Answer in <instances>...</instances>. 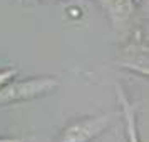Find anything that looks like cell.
I'll use <instances>...</instances> for the list:
<instances>
[{
    "label": "cell",
    "instance_id": "1",
    "mask_svg": "<svg viewBox=\"0 0 149 142\" xmlns=\"http://www.w3.org/2000/svg\"><path fill=\"white\" fill-rule=\"evenodd\" d=\"M59 85H61V80L52 75L30 77L25 80H15L14 79L0 89V107L44 97V95L54 92Z\"/></svg>",
    "mask_w": 149,
    "mask_h": 142
},
{
    "label": "cell",
    "instance_id": "2",
    "mask_svg": "<svg viewBox=\"0 0 149 142\" xmlns=\"http://www.w3.org/2000/svg\"><path fill=\"white\" fill-rule=\"evenodd\" d=\"M117 112H106V114L84 117L69 124L61 132L59 142H91L97 139L106 129L114 122Z\"/></svg>",
    "mask_w": 149,
    "mask_h": 142
},
{
    "label": "cell",
    "instance_id": "3",
    "mask_svg": "<svg viewBox=\"0 0 149 142\" xmlns=\"http://www.w3.org/2000/svg\"><path fill=\"white\" fill-rule=\"evenodd\" d=\"M127 32L131 35L122 47V59L119 64L121 67L148 77V34L142 27H136L134 30L129 28Z\"/></svg>",
    "mask_w": 149,
    "mask_h": 142
},
{
    "label": "cell",
    "instance_id": "4",
    "mask_svg": "<svg viewBox=\"0 0 149 142\" xmlns=\"http://www.w3.org/2000/svg\"><path fill=\"white\" fill-rule=\"evenodd\" d=\"M94 2L106 12L112 27L117 32L124 34L131 28L132 15L136 12L134 0H94Z\"/></svg>",
    "mask_w": 149,
    "mask_h": 142
},
{
    "label": "cell",
    "instance_id": "5",
    "mask_svg": "<svg viewBox=\"0 0 149 142\" xmlns=\"http://www.w3.org/2000/svg\"><path fill=\"white\" fill-rule=\"evenodd\" d=\"M116 95L117 102L121 105V115L124 117V130H126V139L127 142H141L139 132H137V121H136V110L137 105L127 99L122 85L116 84Z\"/></svg>",
    "mask_w": 149,
    "mask_h": 142
},
{
    "label": "cell",
    "instance_id": "6",
    "mask_svg": "<svg viewBox=\"0 0 149 142\" xmlns=\"http://www.w3.org/2000/svg\"><path fill=\"white\" fill-rule=\"evenodd\" d=\"M19 74V69L17 67H3L0 69V89L3 87L5 84H8L10 80H14Z\"/></svg>",
    "mask_w": 149,
    "mask_h": 142
},
{
    "label": "cell",
    "instance_id": "7",
    "mask_svg": "<svg viewBox=\"0 0 149 142\" xmlns=\"http://www.w3.org/2000/svg\"><path fill=\"white\" fill-rule=\"evenodd\" d=\"M0 142H27V139H24V137H5V135H0Z\"/></svg>",
    "mask_w": 149,
    "mask_h": 142
},
{
    "label": "cell",
    "instance_id": "8",
    "mask_svg": "<svg viewBox=\"0 0 149 142\" xmlns=\"http://www.w3.org/2000/svg\"><path fill=\"white\" fill-rule=\"evenodd\" d=\"M35 2H61V0H35Z\"/></svg>",
    "mask_w": 149,
    "mask_h": 142
},
{
    "label": "cell",
    "instance_id": "9",
    "mask_svg": "<svg viewBox=\"0 0 149 142\" xmlns=\"http://www.w3.org/2000/svg\"><path fill=\"white\" fill-rule=\"evenodd\" d=\"M134 2H136V3H141L142 0H134Z\"/></svg>",
    "mask_w": 149,
    "mask_h": 142
}]
</instances>
